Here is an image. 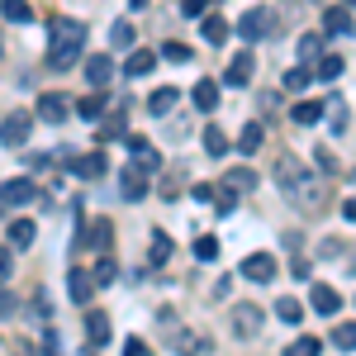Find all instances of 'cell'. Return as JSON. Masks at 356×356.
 <instances>
[{
	"instance_id": "1",
	"label": "cell",
	"mask_w": 356,
	"mask_h": 356,
	"mask_svg": "<svg viewBox=\"0 0 356 356\" xmlns=\"http://www.w3.org/2000/svg\"><path fill=\"white\" fill-rule=\"evenodd\" d=\"M53 48H48V67L53 72H72L76 57H81V43H86V24L81 19H53Z\"/></svg>"
},
{
	"instance_id": "2",
	"label": "cell",
	"mask_w": 356,
	"mask_h": 356,
	"mask_svg": "<svg viewBox=\"0 0 356 356\" xmlns=\"http://www.w3.org/2000/svg\"><path fill=\"white\" fill-rule=\"evenodd\" d=\"M285 200H290L295 209H304V214H318V209L328 204V195H323V186H314L309 176H304V181H300V186H295L290 195H285Z\"/></svg>"
},
{
	"instance_id": "3",
	"label": "cell",
	"mask_w": 356,
	"mask_h": 356,
	"mask_svg": "<svg viewBox=\"0 0 356 356\" xmlns=\"http://www.w3.org/2000/svg\"><path fill=\"white\" fill-rule=\"evenodd\" d=\"M62 162L72 166L81 181H95V176L105 171V157H100V152H72V147H62Z\"/></svg>"
},
{
	"instance_id": "4",
	"label": "cell",
	"mask_w": 356,
	"mask_h": 356,
	"mask_svg": "<svg viewBox=\"0 0 356 356\" xmlns=\"http://www.w3.org/2000/svg\"><path fill=\"white\" fill-rule=\"evenodd\" d=\"M271 29H275V10H247L243 19H238V33H243L247 43L252 38H266Z\"/></svg>"
},
{
	"instance_id": "5",
	"label": "cell",
	"mask_w": 356,
	"mask_h": 356,
	"mask_svg": "<svg viewBox=\"0 0 356 356\" xmlns=\"http://www.w3.org/2000/svg\"><path fill=\"white\" fill-rule=\"evenodd\" d=\"M29 129H33V114L15 110L5 124H0V143H5V147H19V143H29Z\"/></svg>"
},
{
	"instance_id": "6",
	"label": "cell",
	"mask_w": 356,
	"mask_h": 356,
	"mask_svg": "<svg viewBox=\"0 0 356 356\" xmlns=\"http://www.w3.org/2000/svg\"><path fill=\"white\" fill-rule=\"evenodd\" d=\"M29 200H38V186H33L29 176L5 181V186H0V204H10V209H19V204H29Z\"/></svg>"
},
{
	"instance_id": "7",
	"label": "cell",
	"mask_w": 356,
	"mask_h": 356,
	"mask_svg": "<svg viewBox=\"0 0 356 356\" xmlns=\"http://www.w3.org/2000/svg\"><path fill=\"white\" fill-rule=\"evenodd\" d=\"M124 143H129V152H134L138 171H162V157H157V147H152V143H147V138L129 134V138H124Z\"/></svg>"
},
{
	"instance_id": "8",
	"label": "cell",
	"mask_w": 356,
	"mask_h": 356,
	"mask_svg": "<svg viewBox=\"0 0 356 356\" xmlns=\"http://www.w3.org/2000/svg\"><path fill=\"white\" fill-rule=\"evenodd\" d=\"M243 275H247V280H257V285L275 280V257H271V252H252V257L243 261Z\"/></svg>"
},
{
	"instance_id": "9",
	"label": "cell",
	"mask_w": 356,
	"mask_h": 356,
	"mask_svg": "<svg viewBox=\"0 0 356 356\" xmlns=\"http://www.w3.org/2000/svg\"><path fill=\"white\" fill-rule=\"evenodd\" d=\"M233 332H238V337H257V332H261V309H257V304H238V309H233Z\"/></svg>"
},
{
	"instance_id": "10",
	"label": "cell",
	"mask_w": 356,
	"mask_h": 356,
	"mask_svg": "<svg viewBox=\"0 0 356 356\" xmlns=\"http://www.w3.org/2000/svg\"><path fill=\"white\" fill-rule=\"evenodd\" d=\"M67 295H72V304H90L95 280H90V271H86V266H72V275H67Z\"/></svg>"
},
{
	"instance_id": "11",
	"label": "cell",
	"mask_w": 356,
	"mask_h": 356,
	"mask_svg": "<svg viewBox=\"0 0 356 356\" xmlns=\"http://www.w3.org/2000/svg\"><path fill=\"white\" fill-rule=\"evenodd\" d=\"M110 76H114V62L105 53H90V57H86V81L95 86V90H105V86H110Z\"/></svg>"
},
{
	"instance_id": "12",
	"label": "cell",
	"mask_w": 356,
	"mask_h": 356,
	"mask_svg": "<svg viewBox=\"0 0 356 356\" xmlns=\"http://www.w3.org/2000/svg\"><path fill=\"white\" fill-rule=\"evenodd\" d=\"M323 29H328L332 38H347V33H352V10H347V5H328V10H323Z\"/></svg>"
},
{
	"instance_id": "13",
	"label": "cell",
	"mask_w": 356,
	"mask_h": 356,
	"mask_svg": "<svg viewBox=\"0 0 356 356\" xmlns=\"http://www.w3.org/2000/svg\"><path fill=\"white\" fill-rule=\"evenodd\" d=\"M252 72H257V57H252V53H238L233 62H228L223 81H228V86H247V81H252Z\"/></svg>"
},
{
	"instance_id": "14",
	"label": "cell",
	"mask_w": 356,
	"mask_h": 356,
	"mask_svg": "<svg viewBox=\"0 0 356 356\" xmlns=\"http://www.w3.org/2000/svg\"><path fill=\"white\" fill-rule=\"evenodd\" d=\"M300 181H304V166L295 162V157H280V162H275V186H280V191H285V195L295 191Z\"/></svg>"
},
{
	"instance_id": "15",
	"label": "cell",
	"mask_w": 356,
	"mask_h": 356,
	"mask_svg": "<svg viewBox=\"0 0 356 356\" xmlns=\"http://www.w3.org/2000/svg\"><path fill=\"white\" fill-rule=\"evenodd\" d=\"M176 100H181V90H176V86H157V90L147 95V110L157 114V119H166V114L176 110Z\"/></svg>"
},
{
	"instance_id": "16",
	"label": "cell",
	"mask_w": 356,
	"mask_h": 356,
	"mask_svg": "<svg viewBox=\"0 0 356 356\" xmlns=\"http://www.w3.org/2000/svg\"><path fill=\"white\" fill-rule=\"evenodd\" d=\"M86 337H90V347H105V342H110V314L90 309V314H86Z\"/></svg>"
},
{
	"instance_id": "17",
	"label": "cell",
	"mask_w": 356,
	"mask_h": 356,
	"mask_svg": "<svg viewBox=\"0 0 356 356\" xmlns=\"http://www.w3.org/2000/svg\"><path fill=\"white\" fill-rule=\"evenodd\" d=\"M223 191H233V195L257 191V171H252V166H233V171L223 176Z\"/></svg>"
},
{
	"instance_id": "18",
	"label": "cell",
	"mask_w": 356,
	"mask_h": 356,
	"mask_svg": "<svg viewBox=\"0 0 356 356\" xmlns=\"http://www.w3.org/2000/svg\"><path fill=\"white\" fill-rule=\"evenodd\" d=\"M119 195H124L129 204L147 195V186H143V171H138V166H124V176H119Z\"/></svg>"
},
{
	"instance_id": "19",
	"label": "cell",
	"mask_w": 356,
	"mask_h": 356,
	"mask_svg": "<svg viewBox=\"0 0 356 356\" xmlns=\"http://www.w3.org/2000/svg\"><path fill=\"white\" fill-rule=\"evenodd\" d=\"M309 304H314L318 314H337V309H342L337 290H332V285H318V280H314V290H309Z\"/></svg>"
},
{
	"instance_id": "20",
	"label": "cell",
	"mask_w": 356,
	"mask_h": 356,
	"mask_svg": "<svg viewBox=\"0 0 356 356\" xmlns=\"http://www.w3.org/2000/svg\"><path fill=\"white\" fill-rule=\"evenodd\" d=\"M191 100H195V110H200V114H209L214 105H219V81H209V76H204V81L191 90Z\"/></svg>"
},
{
	"instance_id": "21",
	"label": "cell",
	"mask_w": 356,
	"mask_h": 356,
	"mask_svg": "<svg viewBox=\"0 0 356 356\" xmlns=\"http://www.w3.org/2000/svg\"><path fill=\"white\" fill-rule=\"evenodd\" d=\"M38 119H48V124H62V119H67V100L48 90V95L38 100Z\"/></svg>"
},
{
	"instance_id": "22",
	"label": "cell",
	"mask_w": 356,
	"mask_h": 356,
	"mask_svg": "<svg viewBox=\"0 0 356 356\" xmlns=\"http://www.w3.org/2000/svg\"><path fill=\"white\" fill-rule=\"evenodd\" d=\"M5 233H10V247H15V252H24V247L33 243V233H38V228H33V219H15Z\"/></svg>"
},
{
	"instance_id": "23",
	"label": "cell",
	"mask_w": 356,
	"mask_h": 356,
	"mask_svg": "<svg viewBox=\"0 0 356 356\" xmlns=\"http://www.w3.org/2000/svg\"><path fill=\"white\" fill-rule=\"evenodd\" d=\"M200 33H204V43H214V48L228 43V24H223L219 15H204V19H200Z\"/></svg>"
},
{
	"instance_id": "24",
	"label": "cell",
	"mask_w": 356,
	"mask_h": 356,
	"mask_svg": "<svg viewBox=\"0 0 356 356\" xmlns=\"http://www.w3.org/2000/svg\"><path fill=\"white\" fill-rule=\"evenodd\" d=\"M0 15H5L10 24H29V19H33V5H29V0H0Z\"/></svg>"
},
{
	"instance_id": "25",
	"label": "cell",
	"mask_w": 356,
	"mask_h": 356,
	"mask_svg": "<svg viewBox=\"0 0 356 356\" xmlns=\"http://www.w3.org/2000/svg\"><path fill=\"white\" fill-rule=\"evenodd\" d=\"M76 114H81L86 124H95V119H105V95H100V90H90V95H86L81 105H76Z\"/></svg>"
},
{
	"instance_id": "26",
	"label": "cell",
	"mask_w": 356,
	"mask_h": 356,
	"mask_svg": "<svg viewBox=\"0 0 356 356\" xmlns=\"http://www.w3.org/2000/svg\"><path fill=\"white\" fill-rule=\"evenodd\" d=\"M90 243H95V252H100V257L110 252V243H114V228H110V219H95V223H90Z\"/></svg>"
},
{
	"instance_id": "27",
	"label": "cell",
	"mask_w": 356,
	"mask_h": 356,
	"mask_svg": "<svg viewBox=\"0 0 356 356\" xmlns=\"http://www.w3.org/2000/svg\"><path fill=\"white\" fill-rule=\"evenodd\" d=\"M204 157H228V138H223V129H204Z\"/></svg>"
},
{
	"instance_id": "28",
	"label": "cell",
	"mask_w": 356,
	"mask_h": 356,
	"mask_svg": "<svg viewBox=\"0 0 356 356\" xmlns=\"http://www.w3.org/2000/svg\"><path fill=\"white\" fill-rule=\"evenodd\" d=\"M152 62H157V53H143V48H138V53H129L124 76H147V72H152Z\"/></svg>"
},
{
	"instance_id": "29",
	"label": "cell",
	"mask_w": 356,
	"mask_h": 356,
	"mask_svg": "<svg viewBox=\"0 0 356 356\" xmlns=\"http://www.w3.org/2000/svg\"><path fill=\"white\" fill-rule=\"evenodd\" d=\"M318 57H323V38H318V33H304L300 38V62L309 67V62H318Z\"/></svg>"
},
{
	"instance_id": "30",
	"label": "cell",
	"mask_w": 356,
	"mask_h": 356,
	"mask_svg": "<svg viewBox=\"0 0 356 356\" xmlns=\"http://www.w3.org/2000/svg\"><path fill=\"white\" fill-rule=\"evenodd\" d=\"M114 280H119V266H114V257L105 252V257L95 261V285H114Z\"/></svg>"
},
{
	"instance_id": "31",
	"label": "cell",
	"mask_w": 356,
	"mask_h": 356,
	"mask_svg": "<svg viewBox=\"0 0 356 356\" xmlns=\"http://www.w3.org/2000/svg\"><path fill=\"white\" fill-rule=\"evenodd\" d=\"M332 347L356 352V323H337V328H332Z\"/></svg>"
},
{
	"instance_id": "32",
	"label": "cell",
	"mask_w": 356,
	"mask_h": 356,
	"mask_svg": "<svg viewBox=\"0 0 356 356\" xmlns=\"http://www.w3.org/2000/svg\"><path fill=\"white\" fill-rule=\"evenodd\" d=\"M323 105H314V100H300V105H295V124H318V119H323Z\"/></svg>"
},
{
	"instance_id": "33",
	"label": "cell",
	"mask_w": 356,
	"mask_h": 356,
	"mask_svg": "<svg viewBox=\"0 0 356 356\" xmlns=\"http://www.w3.org/2000/svg\"><path fill=\"white\" fill-rule=\"evenodd\" d=\"M337 76H342V57L323 53L318 57V81H337Z\"/></svg>"
},
{
	"instance_id": "34",
	"label": "cell",
	"mask_w": 356,
	"mask_h": 356,
	"mask_svg": "<svg viewBox=\"0 0 356 356\" xmlns=\"http://www.w3.org/2000/svg\"><path fill=\"white\" fill-rule=\"evenodd\" d=\"M134 38H138V33H134L129 19H119V24L110 29V43H114V48H134Z\"/></svg>"
},
{
	"instance_id": "35",
	"label": "cell",
	"mask_w": 356,
	"mask_h": 356,
	"mask_svg": "<svg viewBox=\"0 0 356 356\" xmlns=\"http://www.w3.org/2000/svg\"><path fill=\"white\" fill-rule=\"evenodd\" d=\"M309 81H314V72H309L304 62H300V67H290V72H285V90H304Z\"/></svg>"
},
{
	"instance_id": "36",
	"label": "cell",
	"mask_w": 356,
	"mask_h": 356,
	"mask_svg": "<svg viewBox=\"0 0 356 356\" xmlns=\"http://www.w3.org/2000/svg\"><path fill=\"white\" fill-rule=\"evenodd\" d=\"M275 314H280V323H300V318H304V304L300 300H280V304H275Z\"/></svg>"
},
{
	"instance_id": "37",
	"label": "cell",
	"mask_w": 356,
	"mask_h": 356,
	"mask_svg": "<svg viewBox=\"0 0 356 356\" xmlns=\"http://www.w3.org/2000/svg\"><path fill=\"white\" fill-rule=\"evenodd\" d=\"M328 129H332V134H347V105H342V100H332V105H328Z\"/></svg>"
},
{
	"instance_id": "38",
	"label": "cell",
	"mask_w": 356,
	"mask_h": 356,
	"mask_svg": "<svg viewBox=\"0 0 356 356\" xmlns=\"http://www.w3.org/2000/svg\"><path fill=\"white\" fill-rule=\"evenodd\" d=\"M238 147H243V152H257V147H261V124H247L243 134H238Z\"/></svg>"
},
{
	"instance_id": "39",
	"label": "cell",
	"mask_w": 356,
	"mask_h": 356,
	"mask_svg": "<svg viewBox=\"0 0 356 356\" xmlns=\"http://www.w3.org/2000/svg\"><path fill=\"white\" fill-rule=\"evenodd\" d=\"M166 261H171V238L157 233V238H152V266H166Z\"/></svg>"
},
{
	"instance_id": "40",
	"label": "cell",
	"mask_w": 356,
	"mask_h": 356,
	"mask_svg": "<svg viewBox=\"0 0 356 356\" xmlns=\"http://www.w3.org/2000/svg\"><path fill=\"white\" fill-rule=\"evenodd\" d=\"M318 347H323L318 337H300V342H290V347H285V356H318Z\"/></svg>"
},
{
	"instance_id": "41",
	"label": "cell",
	"mask_w": 356,
	"mask_h": 356,
	"mask_svg": "<svg viewBox=\"0 0 356 356\" xmlns=\"http://www.w3.org/2000/svg\"><path fill=\"white\" fill-rule=\"evenodd\" d=\"M195 257H200V261H214V257H219V243H214V238H195Z\"/></svg>"
},
{
	"instance_id": "42",
	"label": "cell",
	"mask_w": 356,
	"mask_h": 356,
	"mask_svg": "<svg viewBox=\"0 0 356 356\" xmlns=\"http://www.w3.org/2000/svg\"><path fill=\"white\" fill-rule=\"evenodd\" d=\"M176 352L181 356H200V337H195V332H181V337H176Z\"/></svg>"
},
{
	"instance_id": "43",
	"label": "cell",
	"mask_w": 356,
	"mask_h": 356,
	"mask_svg": "<svg viewBox=\"0 0 356 356\" xmlns=\"http://www.w3.org/2000/svg\"><path fill=\"white\" fill-rule=\"evenodd\" d=\"M181 15H191V19H204V15H209V0H181Z\"/></svg>"
},
{
	"instance_id": "44",
	"label": "cell",
	"mask_w": 356,
	"mask_h": 356,
	"mask_svg": "<svg viewBox=\"0 0 356 356\" xmlns=\"http://www.w3.org/2000/svg\"><path fill=\"white\" fill-rule=\"evenodd\" d=\"M162 57H166V62H191V48H181V43H166Z\"/></svg>"
},
{
	"instance_id": "45",
	"label": "cell",
	"mask_w": 356,
	"mask_h": 356,
	"mask_svg": "<svg viewBox=\"0 0 356 356\" xmlns=\"http://www.w3.org/2000/svg\"><path fill=\"white\" fill-rule=\"evenodd\" d=\"M15 271V247H0V280Z\"/></svg>"
},
{
	"instance_id": "46",
	"label": "cell",
	"mask_w": 356,
	"mask_h": 356,
	"mask_svg": "<svg viewBox=\"0 0 356 356\" xmlns=\"http://www.w3.org/2000/svg\"><path fill=\"white\" fill-rule=\"evenodd\" d=\"M195 200H200V204H214V195H219V186H195Z\"/></svg>"
},
{
	"instance_id": "47",
	"label": "cell",
	"mask_w": 356,
	"mask_h": 356,
	"mask_svg": "<svg viewBox=\"0 0 356 356\" xmlns=\"http://www.w3.org/2000/svg\"><path fill=\"white\" fill-rule=\"evenodd\" d=\"M100 138H124V119H110V124H100Z\"/></svg>"
},
{
	"instance_id": "48",
	"label": "cell",
	"mask_w": 356,
	"mask_h": 356,
	"mask_svg": "<svg viewBox=\"0 0 356 356\" xmlns=\"http://www.w3.org/2000/svg\"><path fill=\"white\" fill-rule=\"evenodd\" d=\"M124 356H147V342H143V337H129V342H124Z\"/></svg>"
},
{
	"instance_id": "49",
	"label": "cell",
	"mask_w": 356,
	"mask_h": 356,
	"mask_svg": "<svg viewBox=\"0 0 356 356\" xmlns=\"http://www.w3.org/2000/svg\"><path fill=\"white\" fill-rule=\"evenodd\" d=\"M314 162H318V171H332V166H337V162H332V152H323V147H318V157H314Z\"/></svg>"
},
{
	"instance_id": "50",
	"label": "cell",
	"mask_w": 356,
	"mask_h": 356,
	"mask_svg": "<svg viewBox=\"0 0 356 356\" xmlns=\"http://www.w3.org/2000/svg\"><path fill=\"white\" fill-rule=\"evenodd\" d=\"M43 356H62V352H57V332H48V337H43Z\"/></svg>"
},
{
	"instance_id": "51",
	"label": "cell",
	"mask_w": 356,
	"mask_h": 356,
	"mask_svg": "<svg viewBox=\"0 0 356 356\" xmlns=\"http://www.w3.org/2000/svg\"><path fill=\"white\" fill-rule=\"evenodd\" d=\"M15 314V295H0V318H10Z\"/></svg>"
},
{
	"instance_id": "52",
	"label": "cell",
	"mask_w": 356,
	"mask_h": 356,
	"mask_svg": "<svg viewBox=\"0 0 356 356\" xmlns=\"http://www.w3.org/2000/svg\"><path fill=\"white\" fill-rule=\"evenodd\" d=\"M342 214H347V219L356 223V195H352V200H347V204H342Z\"/></svg>"
},
{
	"instance_id": "53",
	"label": "cell",
	"mask_w": 356,
	"mask_h": 356,
	"mask_svg": "<svg viewBox=\"0 0 356 356\" xmlns=\"http://www.w3.org/2000/svg\"><path fill=\"white\" fill-rule=\"evenodd\" d=\"M147 5H152V0H129V10H147Z\"/></svg>"
}]
</instances>
